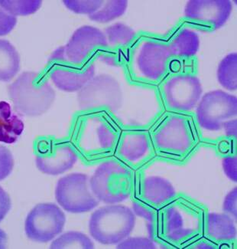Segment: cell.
<instances>
[{"mask_svg":"<svg viewBox=\"0 0 237 249\" xmlns=\"http://www.w3.org/2000/svg\"><path fill=\"white\" fill-rule=\"evenodd\" d=\"M42 6L41 0H24L9 1L0 0V7L14 17H26L34 14Z\"/></svg>","mask_w":237,"mask_h":249,"instance_id":"484cf974","label":"cell"},{"mask_svg":"<svg viewBox=\"0 0 237 249\" xmlns=\"http://www.w3.org/2000/svg\"><path fill=\"white\" fill-rule=\"evenodd\" d=\"M223 213L230 215L237 222V189L234 188L229 192L223 202Z\"/></svg>","mask_w":237,"mask_h":249,"instance_id":"1f68e13d","label":"cell"},{"mask_svg":"<svg viewBox=\"0 0 237 249\" xmlns=\"http://www.w3.org/2000/svg\"><path fill=\"white\" fill-rule=\"evenodd\" d=\"M172 58L169 44L159 40H148L138 50L135 65L142 78L156 81L166 74Z\"/></svg>","mask_w":237,"mask_h":249,"instance_id":"4fadbf2b","label":"cell"},{"mask_svg":"<svg viewBox=\"0 0 237 249\" xmlns=\"http://www.w3.org/2000/svg\"><path fill=\"white\" fill-rule=\"evenodd\" d=\"M66 215L54 203H40L29 212L25 222V231L29 239L47 243L63 231Z\"/></svg>","mask_w":237,"mask_h":249,"instance_id":"30bf717a","label":"cell"},{"mask_svg":"<svg viewBox=\"0 0 237 249\" xmlns=\"http://www.w3.org/2000/svg\"><path fill=\"white\" fill-rule=\"evenodd\" d=\"M49 75L55 87L65 92H77L95 76L94 63L76 65L67 62L63 46L56 49L49 59Z\"/></svg>","mask_w":237,"mask_h":249,"instance_id":"8fae6325","label":"cell"},{"mask_svg":"<svg viewBox=\"0 0 237 249\" xmlns=\"http://www.w3.org/2000/svg\"><path fill=\"white\" fill-rule=\"evenodd\" d=\"M203 94L201 80L195 74L182 73L166 80L162 88L164 102L174 112H189L196 108Z\"/></svg>","mask_w":237,"mask_h":249,"instance_id":"9c48e42d","label":"cell"},{"mask_svg":"<svg viewBox=\"0 0 237 249\" xmlns=\"http://www.w3.org/2000/svg\"><path fill=\"white\" fill-rule=\"evenodd\" d=\"M25 124L6 101H0V142L13 144L22 135Z\"/></svg>","mask_w":237,"mask_h":249,"instance_id":"d6986e66","label":"cell"},{"mask_svg":"<svg viewBox=\"0 0 237 249\" xmlns=\"http://www.w3.org/2000/svg\"><path fill=\"white\" fill-rule=\"evenodd\" d=\"M216 246L208 242H202L195 246L196 249H215Z\"/></svg>","mask_w":237,"mask_h":249,"instance_id":"8d00e7d4","label":"cell"},{"mask_svg":"<svg viewBox=\"0 0 237 249\" xmlns=\"http://www.w3.org/2000/svg\"><path fill=\"white\" fill-rule=\"evenodd\" d=\"M237 222L226 213H209L206 217V232L215 242L223 243L237 238Z\"/></svg>","mask_w":237,"mask_h":249,"instance_id":"ac0fdd59","label":"cell"},{"mask_svg":"<svg viewBox=\"0 0 237 249\" xmlns=\"http://www.w3.org/2000/svg\"><path fill=\"white\" fill-rule=\"evenodd\" d=\"M103 33L108 46L112 48L124 47L130 45L136 36V33L130 26L122 22L108 26Z\"/></svg>","mask_w":237,"mask_h":249,"instance_id":"603a6c76","label":"cell"},{"mask_svg":"<svg viewBox=\"0 0 237 249\" xmlns=\"http://www.w3.org/2000/svg\"><path fill=\"white\" fill-rule=\"evenodd\" d=\"M14 157L6 146L0 145V181L9 177L14 168Z\"/></svg>","mask_w":237,"mask_h":249,"instance_id":"f1b7e54d","label":"cell"},{"mask_svg":"<svg viewBox=\"0 0 237 249\" xmlns=\"http://www.w3.org/2000/svg\"><path fill=\"white\" fill-rule=\"evenodd\" d=\"M190 212L184 211L180 205L171 204V202L157 212L154 220L148 223L147 229L150 238L166 243L178 244L194 236L195 230L190 227Z\"/></svg>","mask_w":237,"mask_h":249,"instance_id":"5b68a950","label":"cell"},{"mask_svg":"<svg viewBox=\"0 0 237 249\" xmlns=\"http://www.w3.org/2000/svg\"><path fill=\"white\" fill-rule=\"evenodd\" d=\"M136 215L128 206L109 204L99 208L90 215L89 231L96 242L105 246L116 245L130 236Z\"/></svg>","mask_w":237,"mask_h":249,"instance_id":"277c9868","label":"cell"},{"mask_svg":"<svg viewBox=\"0 0 237 249\" xmlns=\"http://www.w3.org/2000/svg\"><path fill=\"white\" fill-rule=\"evenodd\" d=\"M80 110H106L116 112L122 107L123 94L120 84L110 74L94 76L77 94Z\"/></svg>","mask_w":237,"mask_h":249,"instance_id":"8992f818","label":"cell"},{"mask_svg":"<svg viewBox=\"0 0 237 249\" xmlns=\"http://www.w3.org/2000/svg\"><path fill=\"white\" fill-rule=\"evenodd\" d=\"M200 45L198 33L185 28L174 35L169 46L173 57L192 58L198 53Z\"/></svg>","mask_w":237,"mask_h":249,"instance_id":"ffe728a7","label":"cell"},{"mask_svg":"<svg viewBox=\"0 0 237 249\" xmlns=\"http://www.w3.org/2000/svg\"><path fill=\"white\" fill-rule=\"evenodd\" d=\"M128 5L126 0L104 1L101 9L88 17L93 22L108 23L122 17L127 10Z\"/></svg>","mask_w":237,"mask_h":249,"instance_id":"cb8c5ba5","label":"cell"},{"mask_svg":"<svg viewBox=\"0 0 237 249\" xmlns=\"http://www.w3.org/2000/svg\"><path fill=\"white\" fill-rule=\"evenodd\" d=\"M78 154L68 143L45 142L39 143L35 155V165L42 174L58 176L65 174L76 164Z\"/></svg>","mask_w":237,"mask_h":249,"instance_id":"7c38bea8","label":"cell"},{"mask_svg":"<svg viewBox=\"0 0 237 249\" xmlns=\"http://www.w3.org/2000/svg\"><path fill=\"white\" fill-rule=\"evenodd\" d=\"M8 237L6 233L0 229V249H6L7 247Z\"/></svg>","mask_w":237,"mask_h":249,"instance_id":"d590c367","label":"cell"},{"mask_svg":"<svg viewBox=\"0 0 237 249\" xmlns=\"http://www.w3.org/2000/svg\"><path fill=\"white\" fill-rule=\"evenodd\" d=\"M196 108L198 125L205 130L218 131L224 122L236 118L237 96L223 90H211L202 96Z\"/></svg>","mask_w":237,"mask_h":249,"instance_id":"ba28073f","label":"cell"},{"mask_svg":"<svg viewBox=\"0 0 237 249\" xmlns=\"http://www.w3.org/2000/svg\"><path fill=\"white\" fill-rule=\"evenodd\" d=\"M222 167L227 178L237 182V156H229L222 161Z\"/></svg>","mask_w":237,"mask_h":249,"instance_id":"d6a6232c","label":"cell"},{"mask_svg":"<svg viewBox=\"0 0 237 249\" xmlns=\"http://www.w3.org/2000/svg\"><path fill=\"white\" fill-rule=\"evenodd\" d=\"M51 249H94V243L90 237L80 231L64 233L51 244Z\"/></svg>","mask_w":237,"mask_h":249,"instance_id":"d4e9b609","label":"cell"},{"mask_svg":"<svg viewBox=\"0 0 237 249\" xmlns=\"http://www.w3.org/2000/svg\"><path fill=\"white\" fill-rule=\"evenodd\" d=\"M233 12L230 0H190L185 7L187 19L208 29H220Z\"/></svg>","mask_w":237,"mask_h":249,"instance_id":"9a60e30c","label":"cell"},{"mask_svg":"<svg viewBox=\"0 0 237 249\" xmlns=\"http://www.w3.org/2000/svg\"><path fill=\"white\" fill-rule=\"evenodd\" d=\"M64 5L67 9L80 15H90L97 12L98 9H101L104 1L102 0H65L63 1Z\"/></svg>","mask_w":237,"mask_h":249,"instance_id":"4316f807","label":"cell"},{"mask_svg":"<svg viewBox=\"0 0 237 249\" xmlns=\"http://www.w3.org/2000/svg\"><path fill=\"white\" fill-rule=\"evenodd\" d=\"M175 196L176 191L170 181L153 176L142 179L137 186L135 199L158 210L171 202Z\"/></svg>","mask_w":237,"mask_h":249,"instance_id":"2e32d148","label":"cell"},{"mask_svg":"<svg viewBox=\"0 0 237 249\" xmlns=\"http://www.w3.org/2000/svg\"><path fill=\"white\" fill-rule=\"evenodd\" d=\"M158 210L148 206L137 199H135L133 202V213H135V215L145 218L148 223H151L154 220Z\"/></svg>","mask_w":237,"mask_h":249,"instance_id":"f546056e","label":"cell"},{"mask_svg":"<svg viewBox=\"0 0 237 249\" xmlns=\"http://www.w3.org/2000/svg\"><path fill=\"white\" fill-rule=\"evenodd\" d=\"M151 137L146 132L128 131L119 136L117 142L118 158L128 165L140 163L151 152Z\"/></svg>","mask_w":237,"mask_h":249,"instance_id":"e0dca14e","label":"cell"},{"mask_svg":"<svg viewBox=\"0 0 237 249\" xmlns=\"http://www.w3.org/2000/svg\"><path fill=\"white\" fill-rule=\"evenodd\" d=\"M108 47L104 33L92 25H83L76 29L64 48L67 62L73 65H85L93 52Z\"/></svg>","mask_w":237,"mask_h":249,"instance_id":"5bb4252c","label":"cell"},{"mask_svg":"<svg viewBox=\"0 0 237 249\" xmlns=\"http://www.w3.org/2000/svg\"><path fill=\"white\" fill-rule=\"evenodd\" d=\"M133 179V170L126 162L107 160L97 166L90 177V189L100 202L118 204L131 196Z\"/></svg>","mask_w":237,"mask_h":249,"instance_id":"7a4b0ae2","label":"cell"},{"mask_svg":"<svg viewBox=\"0 0 237 249\" xmlns=\"http://www.w3.org/2000/svg\"><path fill=\"white\" fill-rule=\"evenodd\" d=\"M14 110L19 115L38 117L47 112L56 99L48 78L35 71H25L8 87Z\"/></svg>","mask_w":237,"mask_h":249,"instance_id":"6da1fadb","label":"cell"},{"mask_svg":"<svg viewBox=\"0 0 237 249\" xmlns=\"http://www.w3.org/2000/svg\"><path fill=\"white\" fill-rule=\"evenodd\" d=\"M21 67L19 53L6 39H0V82H9L17 75Z\"/></svg>","mask_w":237,"mask_h":249,"instance_id":"44dd1931","label":"cell"},{"mask_svg":"<svg viewBox=\"0 0 237 249\" xmlns=\"http://www.w3.org/2000/svg\"><path fill=\"white\" fill-rule=\"evenodd\" d=\"M12 202L9 194L0 186V222L11 210Z\"/></svg>","mask_w":237,"mask_h":249,"instance_id":"836d02e7","label":"cell"},{"mask_svg":"<svg viewBox=\"0 0 237 249\" xmlns=\"http://www.w3.org/2000/svg\"><path fill=\"white\" fill-rule=\"evenodd\" d=\"M151 141L159 154L182 158L195 145V129L190 118L184 114H169L155 126Z\"/></svg>","mask_w":237,"mask_h":249,"instance_id":"3957f363","label":"cell"},{"mask_svg":"<svg viewBox=\"0 0 237 249\" xmlns=\"http://www.w3.org/2000/svg\"><path fill=\"white\" fill-rule=\"evenodd\" d=\"M237 54L232 53L221 60L217 70V78L220 85L226 90L237 89Z\"/></svg>","mask_w":237,"mask_h":249,"instance_id":"7402d4cb","label":"cell"},{"mask_svg":"<svg viewBox=\"0 0 237 249\" xmlns=\"http://www.w3.org/2000/svg\"><path fill=\"white\" fill-rule=\"evenodd\" d=\"M55 199L68 213L79 214L92 211L100 204L92 192L90 177L85 174H70L61 177L55 188Z\"/></svg>","mask_w":237,"mask_h":249,"instance_id":"52a82bcc","label":"cell"},{"mask_svg":"<svg viewBox=\"0 0 237 249\" xmlns=\"http://www.w3.org/2000/svg\"><path fill=\"white\" fill-rule=\"evenodd\" d=\"M119 249H154L156 245L150 238L146 237H127L124 240L117 244Z\"/></svg>","mask_w":237,"mask_h":249,"instance_id":"83f0119b","label":"cell"},{"mask_svg":"<svg viewBox=\"0 0 237 249\" xmlns=\"http://www.w3.org/2000/svg\"><path fill=\"white\" fill-rule=\"evenodd\" d=\"M17 24V17L9 14L0 7V36H4L13 31Z\"/></svg>","mask_w":237,"mask_h":249,"instance_id":"4dcf8cb0","label":"cell"},{"mask_svg":"<svg viewBox=\"0 0 237 249\" xmlns=\"http://www.w3.org/2000/svg\"><path fill=\"white\" fill-rule=\"evenodd\" d=\"M237 118L229 120L224 122L223 124V128L224 130L225 134L227 137H237Z\"/></svg>","mask_w":237,"mask_h":249,"instance_id":"e575fe53","label":"cell"}]
</instances>
